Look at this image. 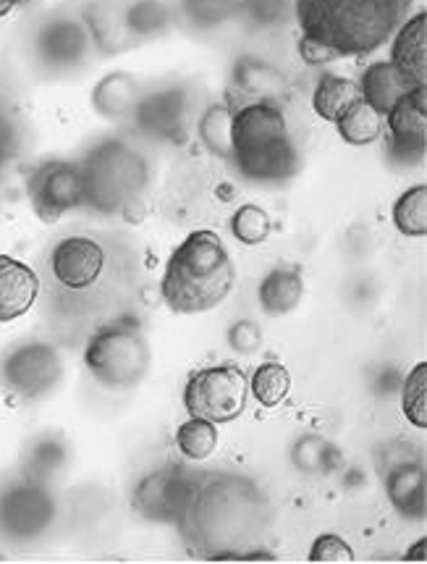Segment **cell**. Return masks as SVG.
<instances>
[{
    "label": "cell",
    "mask_w": 427,
    "mask_h": 564,
    "mask_svg": "<svg viewBox=\"0 0 427 564\" xmlns=\"http://www.w3.org/2000/svg\"><path fill=\"white\" fill-rule=\"evenodd\" d=\"M191 111V98L187 87H163L140 98V106L132 116L142 134L155 137V140L178 142L187 132Z\"/></svg>",
    "instance_id": "7c38bea8"
},
{
    "label": "cell",
    "mask_w": 427,
    "mask_h": 564,
    "mask_svg": "<svg viewBox=\"0 0 427 564\" xmlns=\"http://www.w3.org/2000/svg\"><path fill=\"white\" fill-rule=\"evenodd\" d=\"M307 560L309 562H328V564L351 562V560H354V552H351V546L341 539V535L322 533L313 541V549H309Z\"/></svg>",
    "instance_id": "8d00e7d4"
},
{
    "label": "cell",
    "mask_w": 427,
    "mask_h": 564,
    "mask_svg": "<svg viewBox=\"0 0 427 564\" xmlns=\"http://www.w3.org/2000/svg\"><path fill=\"white\" fill-rule=\"evenodd\" d=\"M231 123L233 108L226 102H210L197 121V134L212 155L231 158Z\"/></svg>",
    "instance_id": "4316f807"
},
{
    "label": "cell",
    "mask_w": 427,
    "mask_h": 564,
    "mask_svg": "<svg viewBox=\"0 0 427 564\" xmlns=\"http://www.w3.org/2000/svg\"><path fill=\"white\" fill-rule=\"evenodd\" d=\"M229 161L254 184H286L299 174L302 155L278 100L260 98L233 108Z\"/></svg>",
    "instance_id": "277c9868"
},
{
    "label": "cell",
    "mask_w": 427,
    "mask_h": 564,
    "mask_svg": "<svg viewBox=\"0 0 427 564\" xmlns=\"http://www.w3.org/2000/svg\"><path fill=\"white\" fill-rule=\"evenodd\" d=\"M391 66L415 87H427V13H409L391 37Z\"/></svg>",
    "instance_id": "9a60e30c"
},
{
    "label": "cell",
    "mask_w": 427,
    "mask_h": 564,
    "mask_svg": "<svg viewBox=\"0 0 427 564\" xmlns=\"http://www.w3.org/2000/svg\"><path fill=\"white\" fill-rule=\"evenodd\" d=\"M195 486V480L182 467H161V470L144 476L134 488L132 501L136 514L147 522L178 525V520L187 512Z\"/></svg>",
    "instance_id": "8fae6325"
},
{
    "label": "cell",
    "mask_w": 427,
    "mask_h": 564,
    "mask_svg": "<svg viewBox=\"0 0 427 564\" xmlns=\"http://www.w3.org/2000/svg\"><path fill=\"white\" fill-rule=\"evenodd\" d=\"M61 465H64V449H61V444L58 442H45V444H37V449H34L30 465H26V470H30V480H37V484H43V480L51 478Z\"/></svg>",
    "instance_id": "d590c367"
},
{
    "label": "cell",
    "mask_w": 427,
    "mask_h": 564,
    "mask_svg": "<svg viewBox=\"0 0 427 564\" xmlns=\"http://www.w3.org/2000/svg\"><path fill=\"white\" fill-rule=\"evenodd\" d=\"M357 87H360V98L381 116L388 113L394 108V102L412 89L402 79V74L391 66V61H375V64H370L362 72Z\"/></svg>",
    "instance_id": "603a6c76"
},
{
    "label": "cell",
    "mask_w": 427,
    "mask_h": 564,
    "mask_svg": "<svg viewBox=\"0 0 427 564\" xmlns=\"http://www.w3.org/2000/svg\"><path fill=\"white\" fill-rule=\"evenodd\" d=\"M40 297V276L22 260L0 254V323L22 318Z\"/></svg>",
    "instance_id": "ac0fdd59"
},
{
    "label": "cell",
    "mask_w": 427,
    "mask_h": 564,
    "mask_svg": "<svg viewBox=\"0 0 427 564\" xmlns=\"http://www.w3.org/2000/svg\"><path fill=\"white\" fill-rule=\"evenodd\" d=\"M106 271V250L92 237H66L53 247L51 273L68 292H87Z\"/></svg>",
    "instance_id": "5bb4252c"
},
{
    "label": "cell",
    "mask_w": 427,
    "mask_h": 564,
    "mask_svg": "<svg viewBox=\"0 0 427 564\" xmlns=\"http://www.w3.org/2000/svg\"><path fill=\"white\" fill-rule=\"evenodd\" d=\"M294 463L299 470L305 473H326L333 459H339V452L333 449V444L326 442L320 436H305L299 438L292 452Z\"/></svg>",
    "instance_id": "e575fe53"
},
{
    "label": "cell",
    "mask_w": 427,
    "mask_h": 564,
    "mask_svg": "<svg viewBox=\"0 0 427 564\" xmlns=\"http://www.w3.org/2000/svg\"><path fill=\"white\" fill-rule=\"evenodd\" d=\"M123 17L134 43L161 37L174 22V13L161 0H123Z\"/></svg>",
    "instance_id": "d4e9b609"
},
{
    "label": "cell",
    "mask_w": 427,
    "mask_h": 564,
    "mask_svg": "<svg viewBox=\"0 0 427 564\" xmlns=\"http://www.w3.org/2000/svg\"><path fill=\"white\" fill-rule=\"evenodd\" d=\"M64 378V360L47 341H24L0 360V383L22 399L47 397Z\"/></svg>",
    "instance_id": "ba28073f"
},
{
    "label": "cell",
    "mask_w": 427,
    "mask_h": 564,
    "mask_svg": "<svg viewBox=\"0 0 427 564\" xmlns=\"http://www.w3.org/2000/svg\"><path fill=\"white\" fill-rule=\"evenodd\" d=\"M0 560H3V556H0Z\"/></svg>",
    "instance_id": "7bdbcfd3"
},
{
    "label": "cell",
    "mask_w": 427,
    "mask_h": 564,
    "mask_svg": "<svg viewBox=\"0 0 427 564\" xmlns=\"http://www.w3.org/2000/svg\"><path fill=\"white\" fill-rule=\"evenodd\" d=\"M81 24L102 56H116L136 45L123 17V0H92L81 9Z\"/></svg>",
    "instance_id": "e0dca14e"
},
{
    "label": "cell",
    "mask_w": 427,
    "mask_h": 564,
    "mask_svg": "<svg viewBox=\"0 0 427 564\" xmlns=\"http://www.w3.org/2000/svg\"><path fill=\"white\" fill-rule=\"evenodd\" d=\"M89 45L87 26L81 19H53L47 22L37 34V53L47 66L53 68H68L85 64Z\"/></svg>",
    "instance_id": "2e32d148"
},
{
    "label": "cell",
    "mask_w": 427,
    "mask_h": 564,
    "mask_svg": "<svg viewBox=\"0 0 427 564\" xmlns=\"http://www.w3.org/2000/svg\"><path fill=\"white\" fill-rule=\"evenodd\" d=\"M394 226L409 239L427 237V184H415L404 189L402 197L394 203Z\"/></svg>",
    "instance_id": "83f0119b"
},
{
    "label": "cell",
    "mask_w": 427,
    "mask_h": 564,
    "mask_svg": "<svg viewBox=\"0 0 427 564\" xmlns=\"http://www.w3.org/2000/svg\"><path fill=\"white\" fill-rule=\"evenodd\" d=\"M237 268L220 234L195 229L171 252L161 279V297L176 315L210 313L229 300Z\"/></svg>",
    "instance_id": "3957f363"
},
{
    "label": "cell",
    "mask_w": 427,
    "mask_h": 564,
    "mask_svg": "<svg viewBox=\"0 0 427 564\" xmlns=\"http://www.w3.org/2000/svg\"><path fill=\"white\" fill-rule=\"evenodd\" d=\"M357 100H360V87H357V82L339 77V74H322L313 93V111L318 113L322 121L336 123Z\"/></svg>",
    "instance_id": "cb8c5ba5"
},
{
    "label": "cell",
    "mask_w": 427,
    "mask_h": 564,
    "mask_svg": "<svg viewBox=\"0 0 427 564\" xmlns=\"http://www.w3.org/2000/svg\"><path fill=\"white\" fill-rule=\"evenodd\" d=\"M250 402V378L237 366H212L195 370L184 387V408L189 417L210 423L237 421Z\"/></svg>",
    "instance_id": "52a82bcc"
},
{
    "label": "cell",
    "mask_w": 427,
    "mask_h": 564,
    "mask_svg": "<svg viewBox=\"0 0 427 564\" xmlns=\"http://www.w3.org/2000/svg\"><path fill=\"white\" fill-rule=\"evenodd\" d=\"M385 494L398 514L409 520L425 518V467L419 459L394 457L388 470L383 473Z\"/></svg>",
    "instance_id": "d6986e66"
},
{
    "label": "cell",
    "mask_w": 427,
    "mask_h": 564,
    "mask_svg": "<svg viewBox=\"0 0 427 564\" xmlns=\"http://www.w3.org/2000/svg\"><path fill=\"white\" fill-rule=\"evenodd\" d=\"M302 297H305V279H302V271L296 265L273 268V271L260 281V307H263L265 315H271V318L292 315L296 307H299Z\"/></svg>",
    "instance_id": "44dd1931"
},
{
    "label": "cell",
    "mask_w": 427,
    "mask_h": 564,
    "mask_svg": "<svg viewBox=\"0 0 427 564\" xmlns=\"http://www.w3.org/2000/svg\"><path fill=\"white\" fill-rule=\"evenodd\" d=\"M19 3H24V0H0V19L9 17V13L17 9Z\"/></svg>",
    "instance_id": "b9f144b4"
},
{
    "label": "cell",
    "mask_w": 427,
    "mask_h": 564,
    "mask_svg": "<svg viewBox=\"0 0 427 564\" xmlns=\"http://www.w3.org/2000/svg\"><path fill=\"white\" fill-rule=\"evenodd\" d=\"M182 17L195 30H216L237 19V0H182Z\"/></svg>",
    "instance_id": "1f68e13d"
},
{
    "label": "cell",
    "mask_w": 427,
    "mask_h": 564,
    "mask_svg": "<svg viewBox=\"0 0 427 564\" xmlns=\"http://www.w3.org/2000/svg\"><path fill=\"white\" fill-rule=\"evenodd\" d=\"M425 546H427L425 539H419L417 543H412V549H409V552H406L404 560L406 562H425Z\"/></svg>",
    "instance_id": "60d3db41"
},
{
    "label": "cell",
    "mask_w": 427,
    "mask_h": 564,
    "mask_svg": "<svg viewBox=\"0 0 427 564\" xmlns=\"http://www.w3.org/2000/svg\"><path fill=\"white\" fill-rule=\"evenodd\" d=\"M237 19L250 30H278L294 19V0H237Z\"/></svg>",
    "instance_id": "f1b7e54d"
},
{
    "label": "cell",
    "mask_w": 427,
    "mask_h": 564,
    "mask_svg": "<svg viewBox=\"0 0 427 564\" xmlns=\"http://www.w3.org/2000/svg\"><path fill=\"white\" fill-rule=\"evenodd\" d=\"M271 525L267 497L241 476H216L195 486L191 501L178 520L191 552L212 562L275 560L267 552H254Z\"/></svg>",
    "instance_id": "6da1fadb"
},
{
    "label": "cell",
    "mask_w": 427,
    "mask_h": 564,
    "mask_svg": "<svg viewBox=\"0 0 427 564\" xmlns=\"http://www.w3.org/2000/svg\"><path fill=\"white\" fill-rule=\"evenodd\" d=\"M176 449L182 452L184 459L189 463H202L212 452L218 449V429L216 423L202 421V417H191L182 423L176 431Z\"/></svg>",
    "instance_id": "4dcf8cb0"
},
{
    "label": "cell",
    "mask_w": 427,
    "mask_h": 564,
    "mask_svg": "<svg viewBox=\"0 0 427 564\" xmlns=\"http://www.w3.org/2000/svg\"><path fill=\"white\" fill-rule=\"evenodd\" d=\"M336 129H339L341 140L351 144V148H368V144L381 140L383 116L373 111V108L360 98L339 121H336Z\"/></svg>",
    "instance_id": "484cf974"
},
{
    "label": "cell",
    "mask_w": 427,
    "mask_h": 564,
    "mask_svg": "<svg viewBox=\"0 0 427 564\" xmlns=\"http://www.w3.org/2000/svg\"><path fill=\"white\" fill-rule=\"evenodd\" d=\"M231 234L239 239L241 245L247 247H258L263 245L267 237H271V216H267L265 208H260V205L254 203H244L239 205L237 210H233L231 216Z\"/></svg>",
    "instance_id": "d6a6232c"
},
{
    "label": "cell",
    "mask_w": 427,
    "mask_h": 564,
    "mask_svg": "<svg viewBox=\"0 0 427 564\" xmlns=\"http://www.w3.org/2000/svg\"><path fill=\"white\" fill-rule=\"evenodd\" d=\"M292 391V373L281 362L267 360L254 370L250 378V394L258 399L263 408H278Z\"/></svg>",
    "instance_id": "f546056e"
},
{
    "label": "cell",
    "mask_w": 427,
    "mask_h": 564,
    "mask_svg": "<svg viewBox=\"0 0 427 564\" xmlns=\"http://www.w3.org/2000/svg\"><path fill=\"white\" fill-rule=\"evenodd\" d=\"M140 98V82L127 72H113L106 74L92 89V108L108 121H132Z\"/></svg>",
    "instance_id": "ffe728a7"
},
{
    "label": "cell",
    "mask_w": 427,
    "mask_h": 564,
    "mask_svg": "<svg viewBox=\"0 0 427 564\" xmlns=\"http://www.w3.org/2000/svg\"><path fill=\"white\" fill-rule=\"evenodd\" d=\"M17 153V134H13V123L0 116V171H3L6 161Z\"/></svg>",
    "instance_id": "ab89813d"
},
{
    "label": "cell",
    "mask_w": 427,
    "mask_h": 564,
    "mask_svg": "<svg viewBox=\"0 0 427 564\" xmlns=\"http://www.w3.org/2000/svg\"><path fill=\"white\" fill-rule=\"evenodd\" d=\"M233 87L250 95L252 100H278L286 93V74L271 61L260 56H241L237 58L231 72Z\"/></svg>",
    "instance_id": "7402d4cb"
},
{
    "label": "cell",
    "mask_w": 427,
    "mask_h": 564,
    "mask_svg": "<svg viewBox=\"0 0 427 564\" xmlns=\"http://www.w3.org/2000/svg\"><path fill=\"white\" fill-rule=\"evenodd\" d=\"M415 0H294L302 37L326 45L336 58L368 56L391 43Z\"/></svg>",
    "instance_id": "7a4b0ae2"
},
{
    "label": "cell",
    "mask_w": 427,
    "mask_h": 564,
    "mask_svg": "<svg viewBox=\"0 0 427 564\" xmlns=\"http://www.w3.org/2000/svg\"><path fill=\"white\" fill-rule=\"evenodd\" d=\"M229 344L233 352L252 355L263 344V334H260V326L254 321H239L229 328Z\"/></svg>",
    "instance_id": "74e56055"
},
{
    "label": "cell",
    "mask_w": 427,
    "mask_h": 564,
    "mask_svg": "<svg viewBox=\"0 0 427 564\" xmlns=\"http://www.w3.org/2000/svg\"><path fill=\"white\" fill-rule=\"evenodd\" d=\"M55 520V501L37 480H22L0 494V533L13 541L43 535Z\"/></svg>",
    "instance_id": "30bf717a"
},
{
    "label": "cell",
    "mask_w": 427,
    "mask_h": 564,
    "mask_svg": "<svg viewBox=\"0 0 427 564\" xmlns=\"http://www.w3.org/2000/svg\"><path fill=\"white\" fill-rule=\"evenodd\" d=\"M150 341L142 326L129 315L100 326L87 341L85 366L100 387L129 391L140 387L150 370Z\"/></svg>",
    "instance_id": "8992f818"
},
{
    "label": "cell",
    "mask_w": 427,
    "mask_h": 564,
    "mask_svg": "<svg viewBox=\"0 0 427 564\" xmlns=\"http://www.w3.org/2000/svg\"><path fill=\"white\" fill-rule=\"evenodd\" d=\"M296 51H299V58L305 61L307 66H322V64H333V61H339L326 45L315 43V40H309V37H299Z\"/></svg>",
    "instance_id": "f35d334b"
},
{
    "label": "cell",
    "mask_w": 427,
    "mask_h": 564,
    "mask_svg": "<svg viewBox=\"0 0 427 564\" xmlns=\"http://www.w3.org/2000/svg\"><path fill=\"white\" fill-rule=\"evenodd\" d=\"M26 195L34 216L45 224H55L72 210L85 208V187H81L79 163L45 161L30 174Z\"/></svg>",
    "instance_id": "9c48e42d"
},
{
    "label": "cell",
    "mask_w": 427,
    "mask_h": 564,
    "mask_svg": "<svg viewBox=\"0 0 427 564\" xmlns=\"http://www.w3.org/2000/svg\"><path fill=\"white\" fill-rule=\"evenodd\" d=\"M391 132V155L394 161L417 163L427 144V87H415L394 102L383 116Z\"/></svg>",
    "instance_id": "4fadbf2b"
},
{
    "label": "cell",
    "mask_w": 427,
    "mask_h": 564,
    "mask_svg": "<svg viewBox=\"0 0 427 564\" xmlns=\"http://www.w3.org/2000/svg\"><path fill=\"white\" fill-rule=\"evenodd\" d=\"M402 410L406 421L415 425V429L419 431L427 429V366L425 362H417V366L412 368L404 378Z\"/></svg>",
    "instance_id": "836d02e7"
},
{
    "label": "cell",
    "mask_w": 427,
    "mask_h": 564,
    "mask_svg": "<svg viewBox=\"0 0 427 564\" xmlns=\"http://www.w3.org/2000/svg\"><path fill=\"white\" fill-rule=\"evenodd\" d=\"M85 208L95 213H121L142 195L150 182V166L140 150L123 140H102L89 148L79 163Z\"/></svg>",
    "instance_id": "5b68a950"
}]
</instances>
